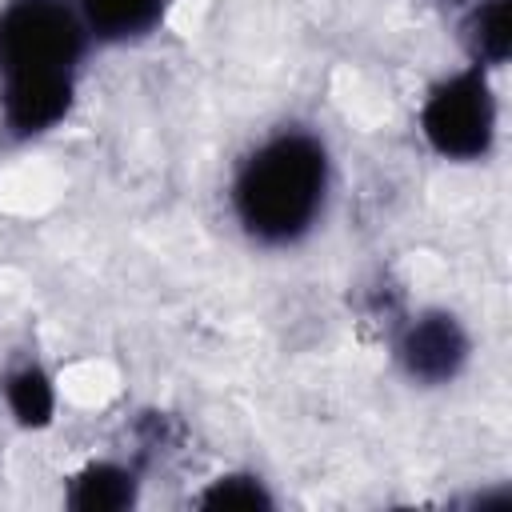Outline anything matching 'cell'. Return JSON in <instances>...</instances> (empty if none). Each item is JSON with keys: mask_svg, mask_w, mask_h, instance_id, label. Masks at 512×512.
<instances>
[{"mask_svg": "<svg viewBox=\"0 0 512 512\" xmlns=\"http://www.w3.org/2000/svg\"><path fill=\"white\" fill-rule=\"evenodd\" d=\"M172 0H76V12L88 36L104 44H128L156 32L168 16Z\"/></svg>", "mask_w": 512, "mask_h": 512, "instance_id": "5", "label": "cell"}, {"mask_svg": "<svg viewBox=\"0 0 512 512\" xmlns=\"http://www.w3.org/2000/svg\"><path fill=\"white\" fill-rule=\"evenodd\" d=\"M68 504L80 512H120L136 504V476L120 464H88L84 472L72 476L68 488Z\"/></svg>", "mask_w": 512, "mask_h": 512, "instance_id": "6", "label": "cell"}, {"mask_svg": "<svg viewBox=\"0 0 512 512\" xmlns=\"http://www.w3.org/2000/svg\"><path fill=\"white\" fill-rule=\"evenodd\" d=\"M328 200V148L304 128H280L256 144L232 180L240 228L268 248L296 244L312 232Z\"/></svg>", "mask_w": 512, "mask_h": 512, "instance_id": "2", "label": "cell"}, {"mask_svg": "<svg viewBox=\"0 0 512 512\" xmlns=\"http://www.w3.org/2000/svg\"><path fill=\"white\" fill-rule=\"evenodd\" d=\"M84 44L88 28L68 0L0 8V124L12 140H32L68 116Z\"/></svg>", "mask_w": 512, "mask_h": 512, "instance_id": "1", "label": "cell"}, {"mask_svg": "<svg viewBox=\"0 0 512 512\" xmlns=\"http://www.w3.org/2000/svg\"><path fill=\"white\" fill-rule=\"evenodd\" d=\"M420 132L444 160H480L492 148L496 136V100L488 76L476 68H464L448 80H440L424 108H420Z\"/></svg>", "mask_w": 512, "mask_h": 512, "instance_id": "3", "label": "cell"}, {"mask_svg": "<svg viewBox=\"0 0 512 512\" xmlns=\"http://www.w3.org/2000/svg\"><path fill=\"white\" fill-rule=\"evenodd\" d=\"M396 360L420 384H448L468 360V332L452 312H420L400 332Z\"/></svg>", "mask_w": 512, "mask_h": 512, "instance_id": "4", "label": "cell"}, {"mask_svg": "<svg viewBox=\"0 0 512 512\" xmlns=\"http://www.w3.org/2000/svg\"><path fill=\"white\" fill-rule=\"evenodd\" d=\"M200 508H272V492L264 488L260 476H248V472H228V476H216L200 496H196Z\"/></svg>", "mask_w": 512, "mask_h": 512, "instance_id": "9", "label": "cell"}, {"mask_svg": "<svg viewBox=\"0 0 512 512\" xmlns=\"http://www.w3.org/2000/svg\"><path fill=\"white\" fill-rule=\"evenodd\" d=\"M464 44L476 64H504L512 48L508 0H480L464 20Z\"/></svg>", "mask_w": 512, "mask_h": 512, "instance_id": "8", "label": "cell"}, {"mask_svg": "<svg viewBox=\"0 0 512 512\" xmlns=\"http://www.w3.org/2000/svg\"><path fill=\"white\" fill-rule=\"evenodd\" d=\"M4 400H8V412L16 416V424H24V428H48L52 424L56 388L40 364H24V368L8 372Z\"/></svg>", "mask_w": 512, "mask_h": 512, "instance_id": "7", "label": "cell"}]
</instances>
